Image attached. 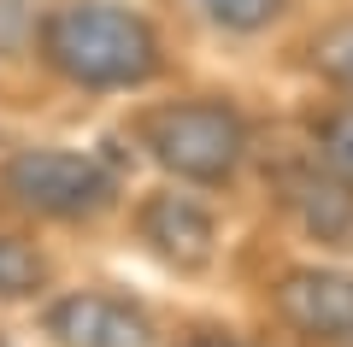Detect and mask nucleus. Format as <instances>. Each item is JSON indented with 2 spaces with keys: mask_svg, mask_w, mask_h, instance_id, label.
Returning a JSON list of instances; mask_svg holds the SVG:
<instances>
[{
  "mask_svg": "<svg viewBox=\"0 0 353 347\" xmlns=\"http://www.w3.org/2000/svg\"><path fill=\"white\" fill-rule=\"evenodd\" d=\"M41 65L71 88H141L159 71V36L141 12L112 0H65L36 24Z\"/></svg>",
  "mask_w": 353,
  "mask_h": 347,
  "instance_id": "1",
  "label": "nucleus"
},
{
  "mask_svg": "<svg viewBox=\"0 0 353 347\" xmlns=\"http://www.w3.org/2000/svg\"><path fill=\"white\" fill-rule=\"evenodd\" d=\"M141 148L176 183L224 188L248 159V124L224 100H176V106H153L141 118Z\"/></svg>",
  "mask_w": 353,
  "mask_h": 347,
  "instance_id": "2",
  "label": "nucleus"
},
{
  "mask_svg": "<svg viewBox=\"0 0 353 347\" xmlns=\"http://www.w3.org/2000/svg\"><path fill=\"white\" fill-rule=\"evenodd\" d=\"M0 195L30 218L83 224V218H101L118 200V177L94 153H77V148H18L0 165Z\"/></svg>",
  "mask_w": 353,
  "mask_h": 347,
  "instance_id": "3",
  "label": "nucleus"
},
{
  "mask_svg": "<svg viewBox=\"0 0 353 347\" xmlns=\"http://www.w3.org/2000/svg\"><path fill=\"white\" fill-rule=\"evenodd\" d=\"M53 347H153V318L124 295H101V288H77L59 295L41 318Z\"/></svg>",
  "mask_w": 353,
  "mask_h": 347,
  "instance_id": "4",
  "label": "nucleus"
},
{
  "mask_svg": "<svg viewBox=\"0 0 353 347\" xmlns=\"http://www.w3.org/2000/svg\"><path fill=\"white\" fill-rule=\"evenodd\" d=\"M277 312L312 341H353V277L330 265H294L277 283Z\"/></svg>",
  "mask_w": 353,
  "mask_h": 347,
  "instance_id": "5",
  "label": "nucleus"
},
{
  "mask_svg": "<svg viewBox=\"0 0 353 347\" xmlns=\"http://www.w3.org/2000/svg\"><path fill=\"white\" fill-rule=\"evenodd\" d=\"M136 230H141V241H148V253H159V259L176 265V271H201V265L212 259V248H218L212 212H206L194 195H176V188L141 200Z\"/></svg>",
  "mask_w": 353,
  "mask_h": 347,
  "instance_id": "6",
  "label": "nucleus"
},
{
  "mask_svg": "<svg viewBox=\"0 0 353 347\" xmlns=\"http://www.w3.org/2000/svg\"><path fill=\"white\" fill-rule=\"evenodd\" d=\"M283 200H289V212L312 230L318 241H341L353 230V188L336 183L324 165H312V171H289V177H283Z\"/></svg>",
  "mask_w": 353,
  "mask_h": 347,
  "instance_id": "7",
  "label": "nucleus"
},
{
  "mask_svg": "<svg viewBox=\"0 0 353 347\" xmlns=\"http://www.w3.org/2000/svg\"><path fill=\"white\" fill-rule=\"evenodd\" d=\"M48 288V259L24 236L0 230V300H36Z\"/></svg>",
  "mask_w": 353,
  "mask_h": 347,
  "instance_id": "8",
  "label": "nucleus"
},
{
  "mask_svg": "<svg viewBox=\"0 0 353 347\" xmlns=\"http://www.w3.org/2000/svg\"><path fill=\"white\" fill-rule=\"evenodd\" d=\"M194 6H201L206 24L230 30V36H259L289 12V0H194Z\"/></svg>",
  "mask_w": 353,
  "mask_h": 347,
  "instance_id": "9",
  "label": "nucleus"
},
{
  "mask_svg": "<svg viewBox=\"0 0 353 347\" xmlns=\"http://www.w3.org/2000/svg\"><path fill=\"white\" fill-rule=\"evenodd\" d=\"M312 148H318V165H324L336 183L353 188V106H336L312 124Z\"/></svg>",
  "mask_w": 353,
  "mask_h": 347,
  "instance_id": "10",
  "label": "nucleus"
},
{
  "mask_svg": "<svg viewBox=\"0 0 353 347\" xmlns=\"http://www.w3.org/2000/svg\"><path fill=\"white\" fill-rule=\"evenodd\" d=\"M312 71L336 83L341 95H353V18H336L312 36Z\"/></svg>",
  "mask_w": 353,
  "mask_h": 347,
  "instance_id": "11",
  "label": "nucleus"
},
{
  "mask_svg": "<svg viewBox=\"0 0 353 347\" xmlns=\"http://www.w3.org/2000/svg\"><path fill=\"white\" fill-rule=\"evenodd\" d=\"M30 41H36V0H0V59H18Z\"/></svg>",
  "mask_w": 353,
  "mask_h": 347,
  "instance_id": "12",
  "label": "nucleus"
},
{
  "mask_svg": "<svg viewBox=\"0 0 353 347\" xmlns=\"http://www.w3.org/2000/svg\"><path fill=\"white\" fill-rule=\"evenodd\" d=\"M183 347H241V341H230V335H189Z\"/></svg>",
  "mask_w": 353,
  "mask_h": 347,
  "instance_id": "13",
  "label": "nucleus"
}]
</instances>
